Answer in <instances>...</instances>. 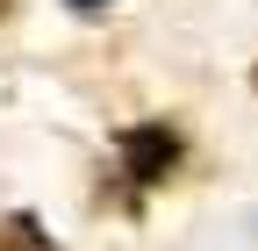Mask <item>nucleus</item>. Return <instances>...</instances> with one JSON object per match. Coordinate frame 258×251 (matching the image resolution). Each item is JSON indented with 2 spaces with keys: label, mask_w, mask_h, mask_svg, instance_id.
<instances>
[{
  "label": "nucleus",
  "mask_w": 258,
  "mask_h": 251,
  "mask_svg": "<svg viewBox=\"0 0 258 251\" xmlns=\"http://www.w3.org/2000/svg\"><path fill=\"white\" fill-rule=\"evenodd\" d=\"M72 8H108V0H72Z\"/></svg>",
  "instance_id": "3"
},
{
  "label": "nucleus",
  "mask_w": 258,
  "mask_h": 251,
  "mask_svg": "<svg viewBox=\"0 0 258 251\" xmlns=\"http://www.w3.org/2000/svg\"><path fill=\"white\" fill-rule=\"evenodd\" d=\"M179 158H186V137L172 130V122H137V130H122V172H129V186H158Z\"/></svg>",
  "instance_id": "1"
},
{
  "label": "nucleus",
  "mask_w": 258,
  "mask_h": 251,
  "mask_svg": "<svg viewBox=\"0 0 258 251\" xmlns=\"http://www.w3.org/2000/svg\"><path fill=\"white\" fill-rule=\"evenodd\" d=\"M8 8H15V0H0V22H8Z\"/></svg>",
  "instance_id": "4"
},
{
  "label": "nucleus",
  "mask_w": 258,
  "mask_h": 251,
  "mask_svg": "<svg viewBox=\"0 0 258 251\" xmlns=\"http://www.w3.org/2000/svg\"><path fill=\"white\" fill-rule=\"evenodd\" d=\"M251 86H258V72H251Z\"/></svg>",
  "instance_id": "5"
},
{
  "label": "nucleus",
  "mask_w": 258,
  "mask_h": 251,
  "mask_svg": "<svg viewBox=\"0 0 258 251\" xmlns=\"http://www.w3.org/2000/svg\"><path fill=\"white\" fill-rule=\"evenodd\" d=\"M0 251H57V237L22 208V215H0Z\"/></svg>",
  "instance_id": "2"
}]
</instances>
